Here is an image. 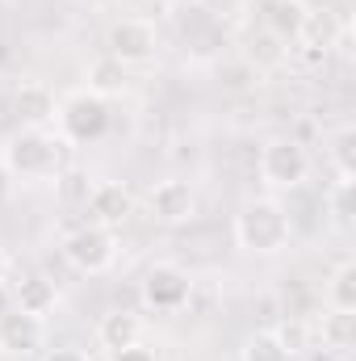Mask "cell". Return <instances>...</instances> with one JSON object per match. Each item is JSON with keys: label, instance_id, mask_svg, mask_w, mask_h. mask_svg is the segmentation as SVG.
<instances>
[{"label": "cell", "instance_id": "6da1fadb", "mask_svg": "<svg viewBox=\"0 0 356 361\" xmlns=\"http://www.w3.org/2000/svg\"><path fill=\"white\" fill-rule=\"evenodd\" d=\"M63 169V139L46 135L42 126L17 130L4 147V173L21 180H55Z\"/></svg>", "mask_w": 356, "mask_h": 361}, {"label": "cell", "instance_id": "5bb4252c", "mask_svg": "<svg viewBox=\"0 0 356 361\" xmlns=\"http://www.w3.org/2000/svg\"><path fill=\"white\" fill-rule=\"evenodd\" d=\"M306 4L302 0H272V8H268V25H272V34H281V38H298L302 34V25H306Z\"/></svg>", "mask_w": 356, "mask_h": 361}, {"label": "cell", "instance_id": "603a6c76", "mask_svg": "<svg viewBox=\"0 0 356 361\" xmlns=\"http://www.w3.org/2000/svg\"><path fill=\"white\" fill-rule=\"evenodd\" d=\"M113 361H155V353H151V349H143V345H130V349H117Z\"/></svg>", "mask_w": 356, "mask_h": 361}, {"label": "cell", "instance_id": "8992f818", "mask_svg": "<svg viewBox=\"0 0 356 361\" xmlns=\"http://www.w3.org/2000/svg\"><path fill=\"white\" fill-rule=\"evenodd\" d=\"M155 25L143 17H126L109 30V59L117 63H147L155 55Z\"/></svg>", "mask_w": 356, "mask_h": 361}, {"label": "cell", "instance_id": "ac0fdd59", "mask_svg": "<svg viewBox=\"0 0 356 361\" xmlns=\"http://www.w3.org/2000/svg\"><path fill=\"white\" fill-rule=\"evenodd\" d=\"M243 361H289V349L276 341V332H256L243 345Z\"/></svg>", "mask_w": 356, "mask_h": 361}, {"label": "cell", "instance_id": "4fadbf2b", "mask_svg": "<svg viewBox=\"0 0 356 361\" xmlns=\"http://www.w3.org/2000/svg\"><path fill=\"white\" fill-rule=\"evenodd\" d=\"M17 114H21L25 122L42 126V122L55 118V97L42 89V85H21V89H17Z\"/></svg>", "mask_w": 356, "mask_h": 361}, {"label": "cell", "instance_id": "2e32d148", "mask_svg": "<svg viewBox=\"0 0 356 361\" xmlns=\"http://www.w3.org/2000/svg\"><path fill=\"white\" fill-rule=\"evenodd\" d=\"M336 34H340V25H336V17L323 8V13H306V25H302V34L298 38H310V47H336Z\"/></svg>", "mask_w": 356, "mask_h": 361}, {"label": "cell", "instance_id": "d4e9b609", "mask_svg": "<svg viewBox=\"0 0 356 361\" xmlns=\"http://www.w3.org/2000/svg\"><path fill=\"white\" fill-rule=\"evenodd\" d=\"M4 273H8V257L0 252V281H4Z\"/></svg>", "mask_w": 356, "mask_h": 361}, {"label": "cell", "instance_id": "8fae6325", "mask_svg": "<svg viewBox=\"0 0 356 361\" xmlns=\"http://www.w3.org/2000/svg\"><path fill=\"white\" fill-rule=\"evenodd\" d=\"M13 298H17V311H25V315H46V311H55V281H46V277H21L17 281V290H13Z\"/></svg>", "mask_w": 356, "mask_h": 361}, {"label": "cell", "instance_id": "7c38bea8", "mask_svg": "<svg viewBox=\"0 0 356 361\" xmlns=\"http://www.w3.org/2000/svg\"><path fill=\"white\" fill-rule=\"evenodd\" d=\"M139 336H143V324H139V315H130V311H113V315L101 319V341H105V349H113V353L139 345Z\"/></svg>", "mask_w": 356, "mask_h": 361}, {"label": "cell", "instance_id": "9a60e30c", "mask_svg": "<svg viewBox=\"0 0 356 361\" xmlns=\"http://www.w3.org/2000/svg\"><path fill=\"white\" fill-rule=\"evenodd\" d=\"M323 341H327V349H352L356 341V315L352 311H336V315H327L323 319Z\"/></svg>", "mask_w": 356, "mask_h": 361}, {"label": "cell", "instance_id": "44dd1931", "mask_svg": "<svg viewBox=\"0 0 356 361\" xmlns=\"http://www.w3.org/2000/svg\"><path fill=\"white\" fill-rule=\"evenodd\" d=\"M55 180H59V189H63V197H68V202H84V206H89L92 189H96L84 173H68V177H55Z\"/></svg>", "mask_w": 356, "mask_h": 361}, {"label": "cell", "instance_id": "9c48e42d", "mask_svg": "<svg viewBox=\"0 0 356 361\" xmlns=\"http://www.w3.org/2000/svg\"><path fill=\"white\" fill-rule=\"evenodd\" d=\"M42 341H46V328H42L38 315H25V311H17V307H13L8 315H0V353L30 357V353L42 349Z\"/></svg>", "mask_w": 356, "mask_h": 361}, {"label": "cell", "instance_id": "ba28073f", "mask_svg": "<svg viewBox=\"0 0 356 361\" xmlns=\"http://www.w3.org/2000/svg\"><path fill=\"white\" fill-rule=\"evenodd\" d=\"M147 206L160 223L168 227H180L197 214V193L189 189V180H160L151 193H147Z\"/></svg>", "mask_w": 356, "mask_h": 361}, {"label": "cell", "instance_id": "52a82bcc", "mask_svg": "<svg viewBox=\"0 0 356 361\" xmlns=\"http://www.w3.org/2000/svg\"><path fill=\"white\" fill-rule=\"evenodd\" d=\"M189 290H193V281L177 265H155V269L143 277V302L151 311H177V307H184L189 302Z\"/></svg>", "mask_w": 356, "mask_h": 361}, {"label": "cell", "instance_id": "5b68a950", "mask_svg": "<svg viewBox=\"0 0 356 361\" xmlns=\"http://www.w3.org/2000/svg\"><path fill=\"white\" fill-rule=\"evenodd\" d=\"M260 177L276 189H298L310 177V156L298 139H272L260 152Z\"/></svg>", "mask_w": 356, "mask_h": 361}, {"label": "cell", "instance_id": "7402d4cb", "mask_svg": "<svg viewBox=\"0 0 356 361\" xmlns=\"http://www.w3.org/2000/svg\"><path fill=\"white\" fill-rule=\"evenodd\" d=\"M92 85L96 89H122V63L117 59H105L92 68Z\"/></svg>", "mask_w": 356, "mask_h": 361}, {"label": "cell", "instance_id": "d6986e66", "mask_svg": "<svg viewBox=\"0 0 356 361\" xmlns=\"http://www.w3.org/2000/svg\"><path fill=\"white\" fill-rule=\"evenodd\" d=\"M331 307L336 311H356V265H340L331 277Z\"/></svg>", "mask_w": 356, "mask_h": 361}, {"label": "cell", "instance_id": "ffe728a7", "mask_svg": "<svg viewBox=\"0 0 356 361\" xmlns=\"http://www.w3.org/2000/svg\"><path fill=\"white\" fill-rule=\"evenodd\" d=\"M352 193H356V180L352 177H340L336 193H331V206H336V223L348 227L352 223Z\"/></svg>", "mask_w": 356, "mask_h": 361}, {"label": "cell", "instance_id": "e0dca14e", "mask_svg": "<svg viewBox=\"0 0 356 361\" xmlns=\"http://www.w3.org/2000/svg\"><path fill=\"white\" fill-rule=\"evenodd\" d=\"M331 160H336L340 177H356V130L352 126H340L331 135Z\"/></svg>", "mask_w": 356, "mask_h": 361}, {"label": "cell", "instance_id": "3957f363", "mask_svg": "<svg viewBox=\"0 0 356 361\" xmlns=\"http://www.w3.org/2000/svg\"><path fill=\"white\" fill-rule=\"evenodd\" d=\"M59 130L68 143H96L109 130V105L96 92H76L59 109Z\"/></svg>", "mask_w": 356, "mask_h": 361}, {"label": "cell", "instance_id": "277c9868", "mask_svg": "<svg viewBox=\"0 0 356 361\" xmlns=\"http://www.w3.org/2000/svg\"><path fill=\"white\" fill-rule=\"evenodd\" d=\"M63 257L76 265L80 273H105L117 257V240L109 227L92 223V227H76L68 240H63Z\"/></svg>", "mask_w": 356, "mask_h": 361}, {"label": "cell", "instance_id": "30bf717a", "mask_svg": "<svg viewBox=\"0 0 356 361\" xmlns=\"http://www.w3.org/2000/svg\"><path fill=\"white\" fill-rule=\"evenodd\" d=\"M92 214L101 219V227H117V223H126L130 219V210H134V197H130V189H122V185H96L89 197Z\"/></svg>", "mask_w": 356, "mask_h": 361}, {"label": "cell", "instance_id": "cb8c5ba5", "mask_svg": "<svg viewBox=\"0 0 356 361\" xmlns=\"http://www.w3.org/2000/svg\"><path fill=\"white\" fill-rule=\"evenodd\" d=\"M46 361H89V353H80V349H72V345H63V349H51Z\"/></svg>", "mask_w": 356, "mask_h": 361}, {"label": "cell", "instance_id": "7a4b0ae2", "mask_svg": "<svg viewBox=\"0 0 356 361\" xmlns=\"http://www.w3.org/2000/svg\"><path fill=\"white\" fill-rule=\"evenodd\" d=\"M289 235H293V219H289V210H285L281 202H272V197L248 202V206L239 210V219H235V240H239V248L260 252V257L281 252V248L289 244Z\"/></svg>", "mask_w": 356, "mask_h": 361}]
</instances>
